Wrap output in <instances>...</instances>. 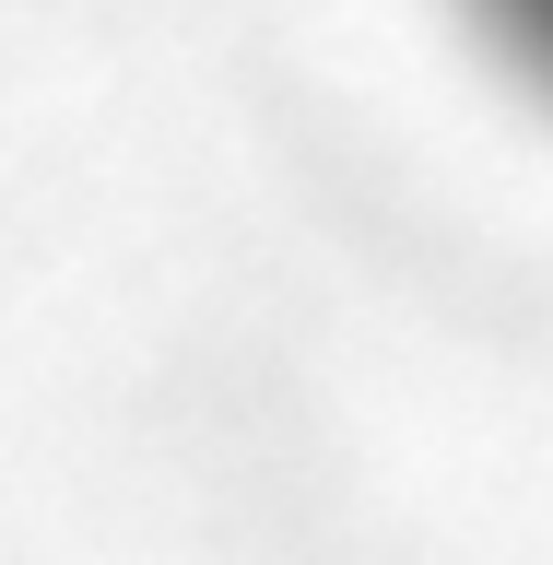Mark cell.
Listing matches in <instances>:
<instances>
[{"instance_id":"1","label":"cell","mask_w":553,"mask_h":565,"mask_svg":"<svg viewBox=\"0 0 553 565\" xmlns=\"http://www.w3.org/2000/svg\"><path fill=\"white\" fill-rule=\"evenodd\" d=\"M471 12H483V35H494V47H507V60H519L530 83L553 95V0H471Z\"/></svg>"}]
</instances>
